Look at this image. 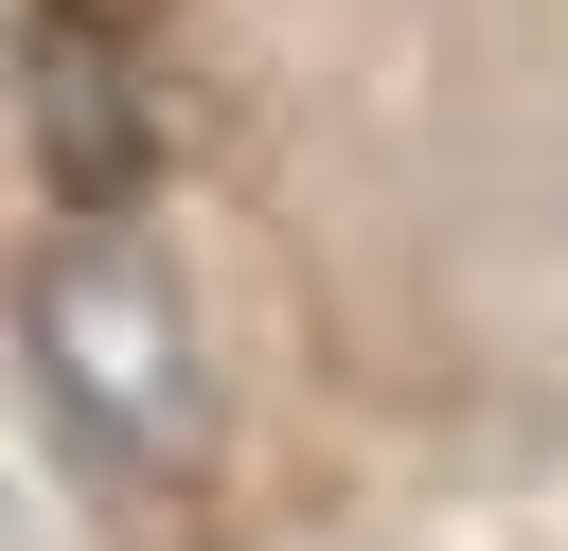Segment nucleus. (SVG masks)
<instances>
[{
    "mask_svg": "<svg viewBox=\"0 0 568 551\" xmlns=\"http://www.w3.org/2000/svg\"><path fill=\"white\" fill-rule=\"evenodd\" d=\"M36 373H53V409L106 444V462H142V444H178V302H160V267L124 249V231H71L53 267H36Z\"/></svg>",
    "mask_w": 568,
    "mask_h": 551,
    "instance_id": "f257e3e1",
    "label": "nucleus"
},
{
    "mask_svg": "<svg viewBox=\"0 0 568 551\" xmlns=\"http://www.w3.org/2000/svg\"><path fill=\"white\" fill-rule=\"evenodd\" d=\"M36 178H53V196H106V178H124V71H106L71 18H36Z\"/></svg>",
    "mask_w": 568,
    "mask_h": 551,
    "instance_id": "f03ea898",
    "label": "nucleus"
}]
</instances>
